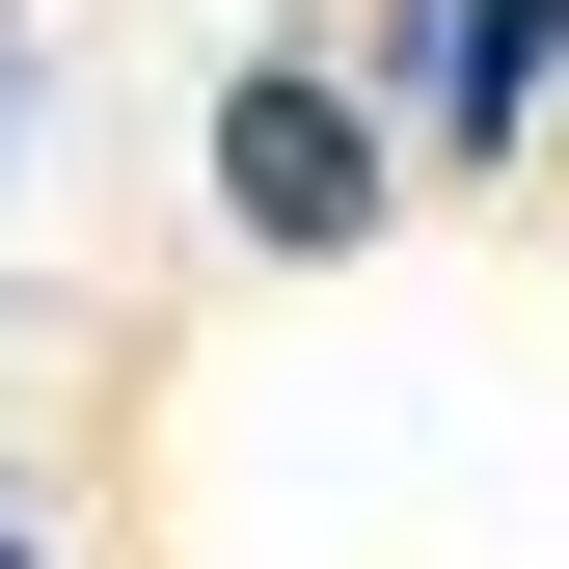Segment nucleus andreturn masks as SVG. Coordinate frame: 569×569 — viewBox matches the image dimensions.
Here are the masks:
<instances>
[{"mask_svg": "<svg viewBox=\"0 0 569 569\" xmlns=\"http://www.w3.org/2000/svg\"><path fill=\"white\" fill-rule=\"evenodd\" d=\"M542 82H569V0H461V28H435V136H461V163H516Z\"/></svg>", "mask_w": 569, "mask_h": 569, "instance_id": "obj_2", "label": "nucleus"}, {"mask_svg": "<svg viewBox=\"0 0 569 569\" xmlns=\"http://www.w3.org/2000/svg\"><path fill=\"white\" fill-rule=\"evenodd\" d=\"M218 218L271 271L380 244V109H352V54H244V82H218Z\"/></svg>", "mask_w": 569, "mask_h": 569, "instance_id": "obj_1", "label": "nucleus"}, {"mask_svg": "<svg viewBox=\"0 0 569 569\" xmlns=\"http://www.w3.org/2000/svg\"><path fill=\"white\" fill-rule=\"evenodd\" d=\"M0 569H54V542H28V516H0Z\"/></svg>", "mask_w": 569, "mask_h": 569, "instance_id": "obj_3", "label": "nucleus"}]
</instances>
